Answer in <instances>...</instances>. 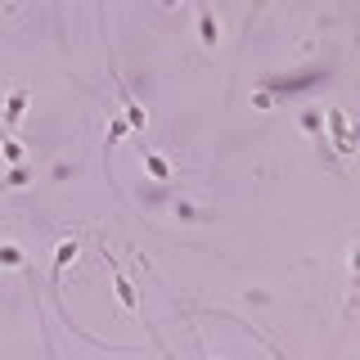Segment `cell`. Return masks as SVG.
Masks as SVG:
<instances>
[{
    "label": "cell",
    "mask_w": 360,
    "mask_h": 360,
    "mask_svg": "<svg viewBox=\"0 0 360 360\" xmlns=\"http://www.w3.org/2000/svg\"><path fill=\"white\" fill-rule=\"evenodd\" d=\"M324 127H329V140L324 144H333L338 158H356V127L342 108H324Z\"/></svg>",
    "instance_id": "6da1fadb"
},
{
    "label": "cell",
    "mask_w": 360,
    "mask_h": 360,
    "mask_svg": "<svg viewBox=\"0 0 360 360\" xmlns=\"http://www.w3.org/2000/svg\"><path fill=\"white\" fill-rule=\"evenodd\" d=\"M140 172L149 176L153 185H172V180H176L172 158H167V153H158V149H144V144H140Z\"/></svg>",
    "instance_id": "7a4b0ae2"
},
{
    "label": "cell",
    "mask_w": 360,
    "mask_h": 360,
    "mask_svg": "<svg viewBox=\"0 0 360 360\" xmlns=\"http://www.w3.org/2000/svg\"><path fill=\"white\" fill-rule=\"evenodd\" d=\"M112 86H117V104H122V117H127V127H131V131H144V127H149V108H144L140 99L131 95L122 77H112Z\"/></svg>",
    "instance_id": "3957f363"
},
{
    "label": "cell",
    "mask_w": 360,
    "mask_h": 360,
    "mask_svg": "<svg viewBox=\"0 0 360 360\" xmlns=\"http://www.w3.org/2000/svg\"><path fill=\"white\" fill-rule=\"evenodd\" d=\"M194 32H198V45L207 54H217L221 50V22H217V9L212 5H198V22H194Z\"/></svg>",
    "instance_id": "277c9868"
},
{
    "label": "cell",
    "mask_w": 360,
    "mask_h": 360,
    "mask_svg": "<svg viewBox=\"0 0 360 360\" xmlns=\"http://www.w3.org/2000/svg\"><path fill=\"white\" fill-rule=\"evenodd\" d=\"M27 104H32V90L27 86H14L5 99H0V117H5V127L14 131L22 117H27Z\"/></svg>",
    "instance_id": "5b68a950"
},
{
    "label": "cell",
    "mask_w": 360,
    "mask_h": 360,
    "mask_svg": "<svg viewBox=\"0 0 360 360\" xmlns=\"http://www.w3.org/2000/svg\"><path fill=\"white\" fill-rule=\"evenodd\" d=\"M104 266L112 270V288H117V302H122V311H131V315H140V292H135V284L127 275H122V266L112 262V257L104 252Z\"/></svg>",
    "instance_id": "8992f818"
},
{
    "label": "cell",
    "mask_w": 360,
    "mask_h": 360,
    "mask_svg": "<svg viewBox=\"0 0 360 360\" xmlns=\"http://www.w3.org/2000/svg\"><path fill=\"white\" fill-rule=\"evenodd\" d=\"M37 180V167L32 162H9V172L0 176V189H27Z\"/></svg>",
    "instance_id": "52a82bcc"
},
{
    "label": "cell",
    "mask_w": 360,
    "mask_h": 360,
    "mask_svg": "<svg viewBox=\"0 0 360 360\" xmlns=\"http://www.w3.org/2000/svg\"><path fill=\"white\" fill-rule=\"evenodd\" d=\"M0 270H32L27 248H22V243H9V239H0Z\"/></svg>",
    "instance_id": "ba28073f"
},
{
    "label": "cell",
    "mask_w": 360,
    "mask_h": 360,
    "mask_svg": "<svg viewBox=\"0 0 360 360\" xmlns=\"http://www.w3.org/2000/svg\"><path fill=\"white\" fill-rule=\"evenodd\" d=\"M72 262H77V239H63L59 248H54V284H63V275H68Z\"/></svg>",
    "instance_id": "9c48e42d"
},
{
    "label": "cell",
    "mask_w": 360,
    "mask_h": 360,
    "mask_svg": "<svg viewBox=\"0 0 360 360\" xmlns=\"http://www.w3.org/2000/svg\"><path fill=\"white\" fill-rule=\"evenodd\" d=\"M297 127L307 131L311 140H320V135H324V112H320V108H307V112L297 117Z\"/></svg>",
    "instance_id": "30bf717a"
},
{
    "label": "cell",
    "mask_w": 360,
    "mask_h": 360,
    "mask_svg": "<svg viewBox=\"0 0 360 360\" xmlns=\"http://www.w3.org/2000/svg\"><path fill=\"white\" fill-rule=\"evenodd\" d=\"M0 158H5V162H27V149H22L18 135H5V140H0Z\"/></svg>",
    "instance_id": "8fae6325"
},
{
    "label": "cell",
    "mask_w": 360,
    "mask_h": 360,
    "mask_svg": "<svg viewBox=\"0 0 360 360\" xmlns=\"http://www.w3.org/2000/svg\"><path fill=\"white\" fill-rule=\"evenodd\" d=\"M172 217H180V221H207V212L194 207V202H172Z\"/></svg>",
    "instance_id": "7c38bea8"
},
{
    "label": "cell",
    "mask_w": 360,
    "mask_h": 360,
    "mask_svg": "<svg viewBox=\"0 0 360 360\" xmlns=\"http://www.w3.org/2000/svg\"><path fill=\"white\" fill-rule=\"evenodd\" d=\"M127 131H131V127H127V117H122V112H117V117L108 122V153H112V144H117V140H122V135H127Z\"/></svg>",
    "instance_id": "4fadbf2b"
},
{
    "label": "cell",
    "mask_w": 360,
    "mask_h": 360,
    "mask_svg": "<svg viewBox=\"0 0 360 360\" xmlns=\"http://www.w3.org/2000/svg\"><path fill=\"white\" fill-rule=\"evenodd\" d=\"M252 108H262V112L275 108V95H270V86H257V90H252Z\"/></svg>",
    "instance_id": "5bb4252c"
},
{
    "label": "cell",
    "mask_w": 360,
    "mask_h": 360,
    "mask_svg": "<svg viewBox=\"0 0 360 360\" xmlns=\"http://www.w3.org/2000/svg\"><path fill=\"white\" fill-rule=\"evenodd\" d=\"M158 5H162V9H180V5H185V0H158Z\"/></svg>",
    "instance_id": "9a60e30c"
}]
</instances>
